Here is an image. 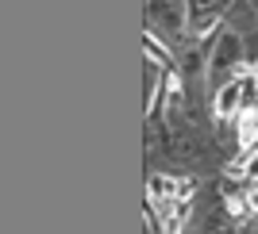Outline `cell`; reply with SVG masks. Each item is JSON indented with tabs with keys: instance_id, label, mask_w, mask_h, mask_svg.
<instances>
[{
	"instance_id": "6da1fadb",
	"label": "cell",
	"mask_w": 258,
	"mask_h": 234,
	"mask_svg": "<svg viewBox=\"0 0 258 234\" xmlns=\"http://www.w3.org/2000/svg\"><path fill=\"white\" fill-rule=\"evenodd\" d=\"M239 111V85H227L216 96V115H235Z\"/></svg>"
},
{
	"instance_id": "7a4b0ae2",
	"label": "cell",
	"mask_w": 258,
	"mask_h": 234,
	"mask_svg": "<svg viewBox=\"0 0 258 234\" xmlns=\"http://www.w3.org/2000/svg\"><path fill=\"white\" fill-rule=\"evenodd\" d=\"M227 211L235 215V219H243V215H247V200H239V196H227Z\"/></svg>"
},
{
	"instance_id": "3957f363",
	"label": "cell",
	"mask_w": 258,
	"mask_h": 234,
	"mask_svg": "<svg viewBox=\"0 0 258 234\" xmlns=\"http://www.w3.org/2000/svg\"><path fill=\"white\" fill-rule=\"evenodd\" d=\"M247 211H258V188L247 192Z\"/></svg>"
},
{
	"instance_id": "277c9868",
	"label": "cell",
	"mask_w": 258,
	"mask_h": 234,
	"mask_svg": "<svg viewBox=\"0 0 258 234\" xmlns=\"http://www.w3.org/2000/svg\"><path fill=\"white\" fill-rule=\"evenodd\" d=\"M166 88H170V92L177 96V92H181V77H170V81H166Z\"/></svg>"
},
{
	"instance_id": "5b68a950",
	"label": "cell",
	"mask_w": 258,
	"mask_h": 234,
	"mask_svg": "<svg viewBox=\"0 0 258 234\" xmlns=\"http://www.w3.org/2000/svg\"><path fill=\"white\" fill-rule=\"evenodd\" d=\"M254 88H258V69H254Z\"/></svg>"
}]
</instances>
